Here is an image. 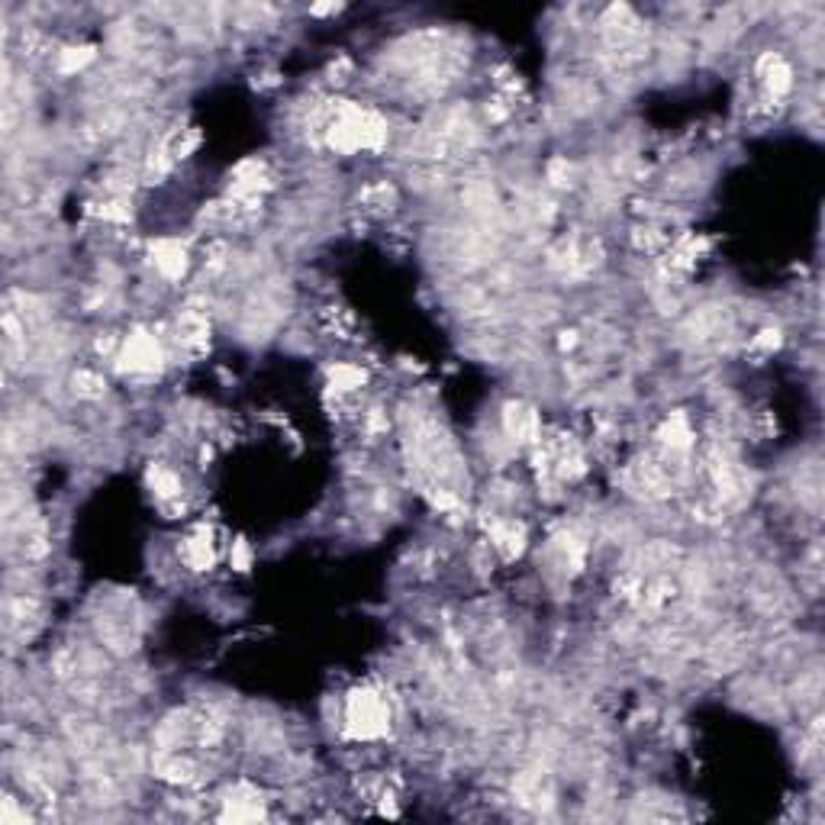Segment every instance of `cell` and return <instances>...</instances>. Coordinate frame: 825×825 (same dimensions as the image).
<instances>
[{
  "label": "cell",
  "instance_id": "1",
  "mask_svg": "<svg viewBox=\"0 0 825 825\" xmlns=\"http://www.w3.org/2000/svg\"><path fill=\"white\" fill-rule=\"evenodd\" d=\"M326 139L339 152H374L384 146L387 123L374 110H364L358 103H339L326 123Z\"/></svg>",
  "mask_w": 825,
  "mask_h": 825
},
{
  "label": "cell",
  "instance_id": "2",
  "mask_svg": "<svg viewBox=\"0 0 825 825\" xmlns=\"http://www.w3.org/2000/svg\"><path fill=\"white\" fill-rule=\"evenodd\" d=\"M345 719H348V732L355 739H381L390 725V710L381 694L374 690H355L348 696L345 706Z\"/></svg>",
  "mask_w": 825,
  "mask_h": 825
},
{
  "label": "cell",
  "instance_id": "3",
  "mask_svg": "<svg viewBox=\"0 0 825 825\" xmlns=\"http://www.w3.org/2000/svg\"><path fill=\"white\" fill-rule=\"evenodd\" d=\"M120 368L123 371H155L162 362V348L155 342V336L148 332H132L130 342L123 345V355H120Z\"/></svg>",
  "mask_w": 825,
  "mask_h": 825
},
{
  "label": "cell",
  "instance_id": "4",
  "mask_svg": "<svg viewBox=\"0 0 825 825\" xmlns=\"http://www.w3.org/2000/svg\"><path fill=\"white\" fill-rule=\"evenodd\" d=\"M503 429H507V435L516 442V445H529V442L542 439L539 417H535V409L525 407V403H509L507 413H503Z\"/></svg>",
  "mask_w": 825,
  "mask_h": 825
},
{
  "label": "cell",
  "instance_id": "5",
  "mask_svg": "<svg viewBox=\"0 0 825 825\" xmlns=\"http://www.w3.org/2000/svg\"><path fill=\"white\" fill-rule=\"evenodd\" d=\"M97 632H101L103 645L126 655L136 648V625L130 623L126 616H116V613H101L97 616Z\"/></svg>",
  "mask_w": 825,
  "mask_h": 825
},
{
  "label": "cell",
  "instance_id": "6",
  "mask_svg": "<svg viewBox=\"0 0 825 825\" xmlns=\"http://www.w3.org/2000/svg\"><path fill=\"white\" fill-rule=\"evenodd\" d=\"M658 445H661L664 455H684L686 448L694 445V432H690V423L684 417H671L664 419V426L658 429Z\"/></svg>",
  "mask_w": 825,
  "mask_h": 825
},
{
  "label": "cell",
  "instance_id": "7",
  "mask_svg": "<svg viewBox=\"0 0 825 825\" xmlns=\"http://www.w3.org/2000/svg\"><path fill=\"white\" fill-rule=\"evenodd\" d=\"M181 555H184V561L191 564L193 571H207V568H213L216 545H213V539H210L207 529H201V533H193L191 539H184Z\"/></svg>",
  "mask_w": 825,
  "mask_h": 825
},
{
  "label": "cell",
  "instance_id": "8",
  "mask_svg": "<svg viewBox=\"0 0 825 825\" xmlns=\"http://www.w3.org/2000/svg\"><path fill=\"white\" fill-rule=\"evenodd\" d=\"M761 77H764V87H767V97L777 101L780 94L790 91V77H794V71H790V65L784 62L780 55H764L761 58Z\"/></svg>",
  "mask_w": 825,
  "mask_h": 825
},
{
  "label": "cell",
  "instance_id": "9",
  "mask_svg": "<svg viewBox=\"0 0 825 825\" xmlns=\"http://www.w3.org/2000/svg\"><path fill=\"white\" fill-rule=\"evenodd\" d=\"M155 268L162 271L165 278H171V281H178L181 274L187 271V252H184V246H178V242H158L155 246Z\"/></svg>",
  "mask_w": 825,
  "mask_h": 825
},
{
  "label": "cell",
  "instance_id": "10",
  "mask_svg": "<svg viewBox=\"0 0 825 825\" xmlns=\"http://www.w3.org/2000/svg\"><path fill=\"white\" fill-rule=\"evenodd\" d=\"M155 771H158V777L171 780V784H191L197 767H193V761H187V758L175 755V751H165V755L158 758V764H155Z\"/></svg>",
  "mask_w": 825,
  "mask_h": 825
},
{
  "label": "cell",
  "instance_id": "11",
  "mask_svg": "<svg viewBox=\"0 0 825 825\" xmlns=\"http://www.w3.org/2000/svg\"><path fill=\"white\" fill-rule=\"evenodd\" d=\"M490 535H494V545L503 551V558H516L523 551L525 529L519 523H494Z\"/></svg>",
  "mask_w": 825,
  "mask_h": 825
},
{
  "label": "cell",
  "instance_id": "12",
  "mask_svg": "<svg viewBox=\"0 0 825 825\" xmlns=\"http://www.w3.org/2000/svg\"><path fill=\"white\" fill-rule=\"evenodd\" d=\"M148 487L155 490L158 500H175V497H181V478L175 471L165 468V464H152V468H148Z\"/></svg>",
  "mask_w": 825,
  "mask_h": 825
},
{
  "label": "cell",
  "instance_id": "13",
  "mask_svg": "<svg viewBox=\"0 0 825 825\" xmlns=\"http://www.w3.org/2000/svg\"><path fill=\"white\" fill-rule=\"evenodd\" d=\"M364 384V374L358 368H336L332 371V390H339V394H348V390H355V387Z\"/></svg>",
  "mask_w": 825,
  "mask_h": 825
},
{
  "label": "cell",
  "instance_id": "14",
  "mask_svg": "<svg viewBox=\"0 0 825 825\" xmlns=\"http://www.w3.org/2000/svg\"><path fill=\"white\" fill-rule=\"evenodd\" d=\"M323 323L329 332H336L339 339H348V332H352V317H348L345 309L339 307H326L323 309Z\"/></svg>",
  "mask_w": 825,
  "mask_h": 825
},
{
  "label": "cell",
  "instance_id": "15",
  "mask_svg": "<svg viewBox=\"0 0 825 825\" xmlns=\"http://www.w3.org/2000/svg\"><path fill=\"white\" fill-rule=\"evenodd\" d=\"M94 58V49L91 46H81V49H65L62 52V65L58 68L65 71V75H71V71H81L87 62Z\"/></svg>",
  "mask_w": 825,
  "mask_h": 825
},
{
  "label": "cell",
  "instance_id": "16",
  "mask_svg": "<svg viewBox=\"0 0 825 825\" xmlns=\"http://www.w3.org/2000/svg\"><path fill=\"white\" fill-rule=\"evenodd\" d=\"M75 390L81 397H101L103 394V381L91 371H77L75 374Z\"/></svg>",
  "mask_w": 825,
  "mask_h": 825
},
{
  "label": "cell",
  "instance_id": "17",
  "mask_svg": "<svg viewBox=\"0 0 825 825\" xmlns=\"http://www.w3.org/2000/svg\"><path fill=\"white\" fill-rule=\"evenodd\" d=\"M777 332H761V339H758V348H777Z\"/></svg>",
  "mask_w": 825,
  "mask_h": 825
}]
</instances>
